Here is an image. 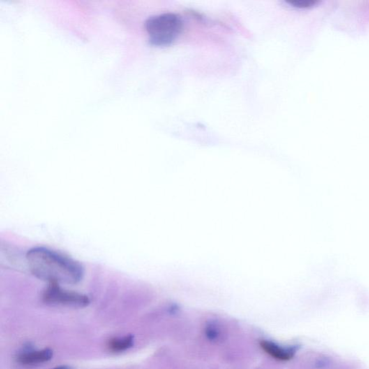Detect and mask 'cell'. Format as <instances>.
<instances>
[{
	"instance_id": "6da1fadb",
	"label": "cell",
	"mask_w": 369,
	"mask_h": 369,
	"mask_svg": "<svg viewBox=\"0 0 369 369\" xmlns=\"http://www.w3.org/2000/svg\"><path fill=\"white\" fill-rule=\"evenodd\" d=\"M26 259L32 274L49 284L74 285L84 277V268L78 261L45 247L31 248Z\"/></svg>"
},
{
	"instance_id": "7a4b0ae2",
	"label": "cell",
	"mask_w": 369,
	"mask_h": 369,
	"mask_svg": "<svg viewBox=\"0 0 369 369\" xmlns=\"http://www.w3.org/2000/svg\"><path fill=\"white\" fill-rule=\"evenodd\" d=\"M183 27L181 16L169 12L151 16L145 23L149 43L157 47L172 45L181 36Z\"/></svg>"
},
{
	"instance_id": "3957f363",
	"label": "cell",
	"mask_w": 369,
	"mask_h": 369,
	"mask_svg": "<svg viewBox=\"0 0 369 369\" xmlns=\"http://www.w3.org/2000/svg\"><path fill=\"white\" fill-rule=\"evenodd\" d=\"M42 298L44 302L50 305L84 307L90 303V298L85 295L67 290L58 284H49Z\"/></svg>"
},
{
	"instance_id": "277c9868",
	"label": "cell",
	"mask_w": 369,
	"mask_h": 369,
	"mask_svg": "<svg viewBox=\"0 0 369 369\" xmlns=\"http://www.w3.org/2000/svg\"><path fill=\"white\" fill-rule=\"evenodd\" d=\"M53 356V351L49 349L40 351H27L17 356V361L24 365H39L50 361Z\"/></svg>"
},
{
	"instance_id": "5b68a950",
	"label": "cell",
	"mask_w": 369,
	"mask_h": 369,
	"mask_svg": "<svg viewBox=\"0 0 369 369\" xmlns=\"http://www.w3.org/2000/svg\"><path fill=\"white\" fill-rule=\"evenodd\" d=\"M261 346L263 351H266L268 355L280 361L290 360L295 354V349H284L271 342H261Z\"/></svg>"
},
{
	"instance_id": "8992f818",
	"label": "cell",
	"mask_w": 369,
	"mask_h": 369,
	"mask_svg": "<svg viewBox=\"0 0 369 369\" xmlns=\"http://www.w3.org/2000/svg\"><path fill=\"white\" fill-rule=\"evenodd\" d=\"M134 345V337L128 335L123 338L111 339L107 344V348L114 353L123 352L131 349Z\"/></svg>"
},
{
	"instance_id": "52a82bcc",
	"label": "cell",
	"mask_w": 369,
	"mask_h": 369,
	"mask_svg": "<svg viewBox=\"0 0 369 369\" xmlns=\"http://www.w3.org/2000/svg\"><path fill=\"white\" fill-rule=\"evenodd\" d=\"M206 335H207L208 338L213 340V339H216L217 337H218L219 331H217L215 327H208L207 330H206Z\"/></svg>"
},
{
	"instance_id": "ba28073f",
	"label": "cell",
	"mask_w": 369,
	"mask_h": 369,
	"mask_svg": "<svg viewBox=\"0 0 369 369\" xmlns=\"http://www.w3.org/2000/svg\"><path fill=\"white\" fill-rule=\"evenodd\" d=\"M52 369H71L69 366H67V365H61V366H58L56 367V368H54Z\"/></svg>"
}]
</instances>
